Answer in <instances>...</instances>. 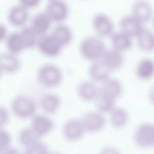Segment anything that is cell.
<instances>
[{
	"label": "cell",
	"mask_w": 154,
	"mask_h": 154,
	"mask_svg": "<svg viewBox=\"0 0 154 154\" xmlns=\"http://www.w3.org/2000/svg\"><path fill=\"white\" fill-rule=\"evenodd\" d=\"M11 137L7 131L0 128V154L7 153L10 149Z\"/></svg>",
	"instance_id": "f546056e"
},
{
	"label": "cell",
	"mask_w": 154,
	"mask_h": 154,
	"mask_svg": "<svg viewBox=\"0 0 154 154\" xmlns=\"http://www.w3.org/2000/svg\"><path fill=\"white\" fill-rule=\"evenodd\" d=\"M40 138L35 132L29 128L21 129L18 134V140L24 149L32 145L35 143L40 140Z\"/></svg>",
	"instance_id": "83f0119b"
},
{
	"label": "cell",
	"mask_w": 154,
	"mask_h": 154,
	"mask_svg": "<svg viewBox=\"0 0 154 154\" xmlns=\"http://www.w3.org/2000/svg\"><path fill=\"white\" fill-rule=\"evenodd\" d=\"M3 73V72H2V70H1V69H0V78H1V76H2V74Z\"/></svg>",
	"instance_id": "74e56055"
},
{
	"label": "cell",
	"mask_w": 154,
	"mask_h": 154,
	"mask_svg": "<svg viewBox=\"0 0 154 154\" xmlns=\"http://www.w3.org/2000/svg\"><path fill=\"white\" fill-rule=\"evenodd\" d=\"M85 132H86L81 119H70L64 123L62 128L63 136L69 142H76L80 140Z\"/></svg>",
	"instance_id": "ba28073f"
},
{
	"label": "cell",
	"mask_w": 154,
	"mask_h": 154,
	"mask_svg": "<svg viewBox=\"0 0 154 154\" xmlns=\"http://www.w3.org/2000/svg\"><path fill=\"white\" fill-rule=\"evenodd\" d=\"M131 14L145 24L152 20L154 15L153 8L148 0H135L131 5Z\"/></svg>",
	"instance_id": "30bf717a"
},
{
	"label": "cell",
	"mask_w": 154,
	"mask_h": 154,
	"mask_svg": "<svg viewBox=\"0 0 154 154\" xmlns=\"http://www.w3.org/2000/svg\"><path fill=\"white\" fill-rule=\"evenodd\" d=\"M36 46L42 55L49 58L58 57L63 48L51 34L47 33L38 37Z\"/></svg>",
	"instance_id": "8992f818"
},
{
	"label": "cell",
	"mask_w": 154,
	"mask_h": 154,
	"mask_svg": "<svg viewBox=\"0 0 154 154\" xmlns=\"http://www.w3.org/2000/svg\"><path fill=\"white\" fill-rule=\"evenodd\" d=\"M10 120V114L7 109L0 105V128L6 126Z\"/></svg>",
	"instance_id": "1f68e13d"
},
{
	"label": "cell",
	"mask_w": 154,
	"mask_h": 154,
	"mask_svg": "<svg viewBox=\"0 0 154 154\" xmlns=\"http://www.w3.org/2000/svg\"><path fill=\"white\" fill-rule=\"evenodd\" d=\"M106 49L102 38L97 35L84 37L79 45V51L82 57L91 62L99 60Z\"/></svg>",
	"instance_id": "6da1fadb"
},
{
	"label": "cell",
	"mask_w": 154,
	"mask_h": 154,
	"mask_svg": "<svg viewBox=\"0 0 154 154\" xmlns=\"http://www.w3.org/2000/svg\"><path fill=\"white\" fill-rule=\"evenodd\" d=\"M110 72L108 68L100 60L91 62L88 69V76L94 82H102L109 77Z\"/></svg>",
	"instance_id": "d6986e66"
},
{
	"label": "cell",
	"mask_w": 154,
	"mask_h": 154,
	"mask_svg": "<svg viewBox=\"0 0 154 154\" xmlns=\"http://www.w3.org/2000/svg\"><path fill=\"white\" fill-rule=\"evenodd\" d=\"M139 49L144 52L154 51V33L150 29L144 28L136 37Z\"/></svg>",
	"instance_id": "484cf974"
},
{
	"label": "cell",
	"mask_w": 154,
	"mask_h": 154,
	"mask_svg": "<svg viewBox=\"0 0 154 154\" xmlns=\"http://www.w3.org/2000/svg\"><path fill=\"white\" fill-rule=\"evenodd\" d=\"M129 114L122 107L115 106L109 112V120L111 126L116 129L125 128L129 122Z\"/></svg>",
	"instance_id": "ffe728a7"
},
{
	"label": "cell",
	"mask_w": 154,
	"mask_h": 154,
	"mask_svg": "<svg viewBox=\"0 0 154 154\" xmlns=\"http://www.w3.org/2000/svg\"><path fill=\"white\" fill-rule=\"evenodd\" d=\"M148 97L150 102L154 105V84L150 87L149 90Z\"/></svg>",
	"instance_id": "e575fe53"
},
{
	"label": "cell",
	"mask_w": 154,
	"mask_h": 154,
	"mask_svg": "<svg viewBox=\"0 0 154 154\" xmlns=\"http://www.w3.org/2000/svg\"><path fill=\"white\" fill-rule=\"evenodd\" d=\"M101 83L99 87L100 93L116 100L122 96L123 87L118 79L109 77Z\"/></svg>",
	"instance_id": "2e32d148"
},
{
	"label": "cell",
	"mask_w": 154,
	"mask_h": 154,
	"mask_svg": "<svg viewBox=\"0 0 154 154\" xmlns=\"http://www.w3.org/2000/svg\"><path fill=\"white\" fill-rule=\"evenodd\" d=\"M8 52L17 55L26 49L22 37L19 32H13L7 35L5 39Z\"/></svg>",
	"instance_id": "d4e9b609"
},
{
	"label": "cell",
	"mask_w": 154,
	"mask_h": 154,
	"mask_svg": "<svg viewBox=\"0 0 154 154\" xmlns=\"http://www.w3.org/2000/svg\"><path fill=\"white\" fill-rule=\"evenodd\" d=\"M24 150L25 153L27 154H45L49 152L48 146L40 140L24 149Z\"/></svg>",
	"instance_id": "4dcf8cb0"
},
{
	"label": "cell",
	"mask_w": 154,
	"mask_h": 154,
	"mask_svg": "<svg viewBox=\"0 0 154 154\" xmlns=\"http://www.w3.org/2000/svg\"><path fill=\"white\" fill-rule=\"evenodd\" d=\"M152 147H154V123L152 124Z\"/></svg>",
	"instance_id": "d590c367"
},
{
	"label": "cell",
	"mask_w": 154,
	"mask_h": 154,
	"mask_svg": "<svg viewBox=\"0 0 154 154\" xmlns=\"http://www.w3.org/2000/svg\"><path fill=\"white\" fill-rule=\"evenodd\" d=\"M21 66V62L17 55L10 52L0 54V69L3 73L13 74L17 72Z\"/></svg>",
	"instance_id": "e0dca14e"
},
{
	"label": "cell",
	"mask_w": 154,
	"mask_h": 154,
	"mask_svg": "<svg viewBox=\"0 0 154 154\" xmlns=\"http://www.w3.org/2000/svg\"><path fill=\"white\" fill-rule=\"evenodd\" d=\"M100 60L111 71L119 69L123 66L125 61L123 52L112 48L106 49Z\"/></svg>",
	"instance_id": "9a60e30c"
},
{
	"label": "cell",
	"mask_w": 154,
	"mask_h": 154,
	"mask_svg": "<svg viewBox=\"0 0 154 154\" xmlns=\"http://www.w3.org/2000/svg\"><path fill=\"white\" fill-rule=\"evenodd\" d=\"M52 22L44 11L35 14L32 18L30 27L40 37L47 33Z\"/></svg>",
	"instance_id": "ac0fdd59"
},
{
	"label": "cell",
	"mask_w": 154,
	"mask_h": 154,
	"mask_svg": "<svg viewBox=\"0 0 154 154\" xmlns=\"http://www.w3.org/2000/svg\"><path fill=\"white\" fill-rule=\"evenodd\" d=\"M18 4L30 10L37 8L41 2V0H17Z\"/></svg>",
	"instance_id": "d6a6232c"
},
{
	"label": "cell",
	"mask_w": 154,
	"mask_h": 154,
	"mask_svg": "<svg viewBox=\"0 0 154 154\" xmlns=\"http://www.w3.org/2000/svg\"><path fill=\"white\" fill-rule=\"evenodd\" d=\"M91 26L96 35L108 37L114 32V25L111 18L106 13H97L92 17Z\"/></svg>",
	"instance_id": "5b68a950"
},
{
	"label": "cell",
	"mask_w": 154,
	"mask_h": 154,
	"mask_svg": "<svg viewBox=\"0 0 154 154\" xmlns=\"http://www.w3.org/2000/svg\"><path fill=\"white\" fill-rule=\"evenodd\" d=\"M135 74L141 80H148L154 76V61L150 58L141 59L135 66Z\"/></svg>",
	"instance_id": "cb8c5ba5"
},
{
	"label": "cell",
	"mask_w": 154,
	"mask_h": 154,
	"mask_svg": "<svg viewBox=\"0 0 154 154\" xmlns=\"http://www.w3.org/2000/svg\"><path fill=\"white\" fill-rule=\"evenodd\" d=\"M76 92L78 97L82 101L94 102L99 93V87L91 80H85L78 84Z\"/></svg>",
	"instance_id": "5bb4252c"
},
{
	"label": "cell",
	"mask_w": 154,
	"mask_h": 154,
	"mask_svg": "<svg viewBox=\"0 0 154 154\" xmlns=\"http://www.w3.org/2000/svg\"><path fill=\"white\" fill-rule=\"evenodd\" d=\"M20 32L26 49H31L36 46L39 37L32 30L30 26L22 27Z\"/></svg>",
	"instance_id": "f1b7e54d"
},
{
	"label": "cell",
	"mask_w": 154,
	"mask_h": 154,
	"mask_svg": "<svg viewBox=\"0 0 154 154\" xmlns=\"http://www.w3.org/2000/svg\"><path fill=\"white\" fill-rule=\"evenodd\" d=\"M144 25L131 13L122 16L119 22L120 31L132 38L140 34L144 28Z\"/></svg>",
	"instance_id": "7c38bea8"
},
{
	"label": "cell",
	"mask_w": 154,
	"mask_h": 154,
	"mask_svg": "<svg viewBox=\"0 0 154 154\" xmlns=\"http://www.w3.org/2000/svg\"><path fill=\"white\" fill-rule=\"evenodd\" d=\"M116 100L99 92L94 102L96 110L102 114L109 113L115 106Z\"/></svg>",
	"instance_id": "4316f807"
},
{
	"label": "cell",
	"mask_w": 154,
	"mask_h": 154,
	"mask_svg": "<svg viewBox=\"0 0 154 154\" xmlns=\"http://www.w3.org/2000/svg\"><path fill=\"white\" fill-rule=\"evenodd\" d=\"M8 35L7 27L2 23H0V42L5 39Z\"/></svg>",
	"instance_id": "836d02e7"
},
{
	"label": "cell",
	"mask_w": 154,
	"mask_h": 154,
	"mask_svg": "<svg viewBox=\"0 0 154 154\" xmlns=\"http://www.w3.org/2000/svg\"><path fill=\"white\" fill-rule=\"evenodd\" d=\"M38 84L44 88H54L60 85L63 81V73L58 66L51 63L41 65L36 72Z\"/></svg>",
	"instance_id": "7a4b0ae2"
},
{
	"label": "cell",
	"mask_w": 154,
	"mask_h": 154,
	"mask_svg": "<svg viewBox=\"0 0 154 154\" xmlns=\"http://www.w3.org/2000/svg\"><path fill=\"white\" fill-rule=\"evenodd\" d=\"M29 127L36 135L42 138L54 129V123L51 118L46 116L35 114L31 117Z\"/></svg>",
	"instance_id": "4fadbf2b"
},
{
	"label": "cell",
	"mask_w": 154,
	"mask_h": 154,
	"mask_svg": "<svg viewBox=\"0 0 154 154\" xmlns=\"http://www.w3.org/2000/svg\"><path fill=\"white\" fill-rule=\"evenodd\" d=\"M152 22L153 26V28H154V15H153V17H152Z\"/></svg>",
	"instance_id": "8d00e7d4"
},
{
	"label": "cell",
	"mask_w": 154,
	"mask_h": 154,
	"mask_svg": "<svg viewBox=\"0 0 154 154\" xmlns=\"http://www.w3.org/2000/svg\"><path fill=\"white\" fill-rule=\"evenodd\" d=\"M51 34L63 48L69 45L73 39V32L71 28L63 23H57Z\"/></svg>",
	"instance_id": "7402d4cb"
},
{
	"label": "cell",
	"mask_w": 154,
	"mask_h": 154,
	"mask_svg": "<svg viewBox=\"0 0 154 154\" xmlns=\"http://www.w3.org/2000/svg\"><path fill=\"white\" fill-rule=\"evenodd\" d=\"M109 37L112 48L120 52H123L132 48V37L120 30L114 32Z\"/></svg>",
	"instance_id": "603a6c76"
},
{
	"label": "cell",
	"mask_w": 154,
	"mask_h": 154,
	"mask_svg": "<svg viewBox=\"0 0 154 154\" xmlns=\"http://www.w3.org/2000/svg\"><path fill=\"white\" fill-rule=\"evenodd\" d=\"M40 105L45 112L49 114H55L61 106V99L55 93H46L41 97Z\"/></svg>",
	"instance_id": "44dd1931"
},
{
	"label": "cell",
	"mask_w": 154,
	"mask_h": 154,
	"mask_svg": "<svg viewBox=\"0 0 154 154\" xmlns=\"http://www.w3.org/2000/svg\"><path fill=\"white\" fill-rule=\"evenodd\" d=\"M29 11L19 4L12 5L7 11L8 22L14 27L22 28L25 26L29 18Z\"/></svg>",
	"instance_id": "8fae6325"
},
{
	"label": "cell",
	"mask_w": 154,
	"mask_h": 154,
	"mask_svg": "<svg viewBox=\"0 0 154 154\" xmlns=\"http://www.w3.org/2000/svg\"><path fill=\"white\" fill-rule=\"evenodd\" d=\"M11 109L16 117L24 120L31 118L35 114L37 105L31 97L25 95H18L12 100Z\"/></svg>",
	"instance_id": "3957f363"
},
{
	"label": "cell",
	"mask_w": 154,
	"mask_h": 154,
	"mask_svg": "<svg viewBox=\"0 0 154 154\" xmlns=\"http://www.w3.org/2000/svg\"><path fill=\"white\" fill-rule=\"evenodd\" d=\"M85 131L88 133H97L102 131L106 123L103 114L98 111H88L81 117Z\"/></svg>",
	"instance_id": "52a82bcc"
},
{
	"label": "cell",
	"mask_w": 154,
	"mask_h": 154,
	"mask_svg": "<svg viewBox=\"0 0 154 154\" xmlns=\"http://www.w3.org/2000/svg\"><path fill=\"white\" fill-rule=\"evenodd\" d=\"M152 124L143 122L135 129L132 136L134 144L140 149L152 147Z\"/></svg>",
	"instance_id": "9c48e42d"
},
{
	"label": "cell",
	"mask_w": 154,
	"mask_h": 154,
	"mask_svg": "<svg viewBox=\"0 0 154 154\" xmlns=\"http://www.w3.org/2000/svg\"><path fill=\"white\" fill-rule=\"evenodd\" d=\"M45 12L52 23H63L69 15V7L64 0H48Z\"/></svg>",
	"instance_id": "277c9868"
}]
</instances>
